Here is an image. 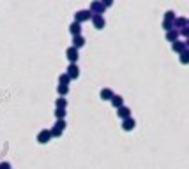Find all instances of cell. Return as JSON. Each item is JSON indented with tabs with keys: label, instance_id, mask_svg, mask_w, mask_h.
Returning <instances> with one entry per match:
<instances>
[{
	"label": "cell",
	"instance_id": "2e32d148",
	"mask_svg": "<svg viewBox=\"0 0 189 169\" xmlns=\"http://www.w3.org/2000/svg\"><path fill=\"white\" fill-rule=\"evenodd\" d=\"M179 60H180V63H182V65H187V63H189V48L184 49L182 53H180Z\"/></svg>",
	"mask_w": 189,
	"mask_h": 169
},
{
	"label": "cell",
	"instance_id": "8fae6325",
	"mask_svg": "<svg viewBox=\"0 0 189 169\" xmlns=\"http://www.w3.org/2000/svg\"><path fill=\"white\" fill-rule=\"evenodd\" d=\"M117 115H119V118L126 120V118H129V116H131V109H129V107H126V106H120L119 109H117Z\"/></svg>",
	"mask_w": 189,
	"mask_h": 169
},
{
	"label": "cell",
	"instance_id": "3957f363",
	"mask_svg": "<svg viewBox=\"0 0 189 169\" xmlns=\"http://www.w3.org/2000/svg\"><path fill=\"white\" fill-rule=\"evenodd\" d=\"M92 25H94V28H97V30H103L106 25L104 18H103V14H92Z\"/></svg>",
	"mask_w": 189,
	"mask_h": 169
},
{
	"label": "cell",
	"instance_id": "83f0119b",
	"mask_svg": "<svg viewBox=\"0 0 189 169\" xmlns=\"http://www.w3.org/2000/svg\"><path fill=\"white\" fill-rule=\"evenodd\" d=\"M186 48H189V37L186 39Z\"/></svg>",
	"mask_w": 189,
	"mask_h": 169
},
{
	"label": "cell",
	"instance_id": "7a4b0ae2",
	"mask_svg": "<svg viewBox=\"0 0 189 169\" xmlns=\"http://www.w3.org/2000/svg\"><path fill=\"white\" fill-rule=\"evenodd\" d=\"M92 20V11L90 9H81V11H78L74 14V21H80V23H83V21H89Z\"/></svg>",
	"mask_w": 189,
	"mask_h": 169
},
{
	"label": "cell",
	"instance_id": "9a60e30c",
	"mask_svg": "<svg viewBox=\"0 0 189 169\" xmlns=\"http://www.w3.org/2000/svg\"><path fill=\"white\" fill-rule=\"evenodd\" d=\"M186 25H187V20H186V18H182V16H180V18H175V20H173V27L179 28V30H180V28H184Z\"/></svg>",
	"mask_w": 189,
	"mask_h": 169
},
{
	"label": "cell",
	"instance_id": "603a6c76",
	"mask_svg": "<svg viewBox=\"0 0 189 169\" xmlns=\"http://www.w3.org/2000/svg\"><path fill=\"white\" fill-rule=\"evenodd\" d=\"M175 18H177V16H175V13H173V11H166V13H164V20L173 21Z\"/></svg>",
	"mask_w": 189,
	"mask_h": 169
},
{
	"label": "cell",
	"instance_id": "4316f807",
	"mask_svg": "<svg viewBox=\"0 0 189 169\" xmlns=\"http://www.w3.org/2000/svg\"><path fill=\"white\" fill-rule=\"evenodd\" d=\"M101 2H103L106 7H112L113 6V0H101Z\"/></svg>",
	"mask_w": 189,
	"mask_h": 169
},
{
	"label": "cell",
	"instance_id": "5bb4252c",
	"mask_svg": "<svg viewBox=\"0 0 189 169\" xmlns=\"http://www.w3.org/2000/svg\"><path fill=\"white\" fill-rule=\"evenodd\" d=\"M112 102V106L115 107V109H119L120 106H124V99L120 97V95H113V99L110 100Z\"/></svg>",
	"mask_w": 189,
	"mask_h": 169
},
{
	"label": "cell",
	"instance_id": "9c48e42d",
	"mask_svg": "<svg viewBox=\"0 0 189 169\" xmlns=\"http://www.w3.org/2000/svg\"><path fill=\"white\" fill-rule=\"evenodd\" d=\"M179 35H180V32H179V28H171V30H168L166 32V41L168 42H173L179 39Z\"/></svg>",
	"mask_w": 189,
	"mask_h": 169
},
{
	"label": "cell",
	"instance_id": "cb8c5ba5",
	"mask_svg": "<svg viewBox=\"0 0 189 169\" xmlns=\"http://www.w3.org/2000/svg\"><path fill=\"white\" fill-rule=\"evenodd\" d=\"M62 132H64V130H60V129H57V127L53 125V129H51V136H53V137H60Z\"/></svg>",
	"mask_w": 189,
	"mask_h": 169
},
{
	"label": "cell",
	"instance_id": "d6986e66",
	"mask_svg": "<svg viewBox=\"0 0 189 169\" xmlns=\"http://www.w3.org/2000/svg\"><path fill=\"white\" fill-rule=\"evenodd\" d=\"M55 118H65V107H55Z\"/></svg>",
	"mask_w": 189,
	"mask_h": 169
},
{
	"label": "cell",
	"instance_id": "7c38bea8",
	"mask_svg": "<svg viewBox=\"0 0 189 169\" xmlns=\"http://www.w3.org/2000/svg\"><path fill=\"white\" fill-rule=\"evenodd\" d=\"M69 32H71V35L81 34V23H80V21H74V23H71V25H69Z\"/></svg>",
	"mask_w": 189,
	"mask_h": 169
},
{
	"label": "cell",
	"instance_id": "6da1fadb",
	"mask_svg": "<svg viewBox=\"0 0 189 169\" xmlns=\"http://www.w3.org/2000/svg\"><path fill=\"white\" fill-rule=\"evenodd\" d=\"M89 9L92 11V14H104V11L108 9V7H106L101 0H92V4H90Z\"/></svg>",
	"mask_w": 189,
	"mask_h": 169
},
{
	"label": "cell",
	"instance_id": "7402d4cb",
	"mask_svg": "<svg viewBox=\"0 0 189 169\" xmlns=\"http://www.w3.org/2000/svg\"><path fill=\"white\" fill-rule=\"evenodd\" d=\"M55 127H57V129H60V130H64V129L67 127V125H65V120H64V118L57 120V122H55Z\"/></svg>",
	"mask_w": 189,
	"mask_h": 169
},
{
	"label": "cell",
	"instance_id": "ac0fdd59",
	"mask_svg": "<svg viewBox=\"0 0 189 169\" xmlns=\"http://www.w3.org/2000/svg\"><path fill=\"white\" fill-rule=\"evenodd\" d=\"M71 83V76L65 72V74H60V77H58V85H69Z\"/></svg>",
	"mask_w": 189,
	"mask_h": 169
},
{
	"label": "cell",
	"instance_id": "f1b7e54d",
	"mask_svg": "<svg viewBox=\"0 0 189 169\" xmlns=\"http://www.w3.org/2000/svg\"><path fill=\"white\" fill-rule=\"evenodd\" d=\"M187 25H189V20H187Z\"/></svg>",
	"mask_w": 189,
	"mask_h": 169
},
{
	"label": "cell",
	"instance_id": "277c9868",
	"mask_svg": "<svg viewBox=\"0 0 189 169\" xmlns=\"http://www.w3.org/2000/svg\"><path fill=\"white\" fill-rule=\"evenodd\" d=\"M65 56H67L69 63H76V60L80 58V55H78V48H74V46L67 48V51H65Z\"/></svg>",
	"mask_w": 189,
	"mask_h": 169
},
{
	"label": "cell",
	"instance_id": "30bf717a",
	"mask_svg": "<svg viewBox=\"0 0 189 169\" xmlns=\"http://www.w3.org/2000/svg\"><path fill=\"white\" fill-rule=\"evenodd\" d=\"M67 74L71 76V79H76L80 76V69H78L76 63H69V67H67Z\"/></svg>",
	"mask_w": 189,
	"mask_h": 169
},
{
	"label": "cell",
	"instance_id": "8992f818",
	"mask_svg": "<svg viewBox=\"0 0 189 169\" xmlns=\"http://www.w3.org/2000/svg\"><path fill=\"white\" fill-rule=\"evenodd\" d=\"M134 127H136V122H134L131 116H129V118H126V120H122V129H124L126 132H131Z\"/></svg>",
	"mask_w": 189,
	"mask_h": 169
},
{
	"label": "cell",
	"instance_id": "ba28073f",
	"mask_svg": "<svg viewBox=\"0 0 189 169\" xmlns=\"http://www.w3.org/2000/svg\"><path fill=\"white\" fill-rule=\"evenodd\" d=\"M73 46H74V48H83L85 46V37L81 34H78V35H73Z\"/></svg>",
	"mask_w": 189,
	"mask_h": 169
},
{
	"label": "cell",
	"instance_id": "5b68a950",
	"mask_svg": "<svg viewBox=\"0 0 189 169\" xmlns=\"http://www.w3.org/2000/svg\"><path fill=\"white\" fill-rule=\"evenodd\" d=\"M53 136H51V130H41V132L37 134V143H41V145H46V143H49V139H51Z\"/></svg>",
	"mask_w": 189,
	"mask_h": 169
},
{
	"label": "cell",
	"instance_id": "44dd1931",
	"mask_svg": "<svg viewBox=\"0 0 189 169\" xmlns=\"http://www.w3.org/2000/svg\"><path fill=\"white\" fill-rule=\"evenodd\" d=\"M65 106H67V100H65L64 97H60V99H57L55 100V107H65Z\"/></svg>",
	"mask_w": 189,
	"mask_h": 169
},
{
	"label": "cell",
	"instance_id": "52a82bcc",
	"mask_svg": "<svg viewBox=\"0 0 189 169\" xmlns=\"http://www.w3.org/2000/svg\"><path fill=\"white\" fill-rule=\"evenodd\" d=\"M171 49H173L175 53H179V55H180L184 49H187V48H186V42H182V41H179V39H177V41L171 42Z\"/></svg>",
	"mask_w": 189,
	"mask_h": 169
},
{
	"label": "cell",
	"instance_id": "e0dca14e",
	"mask_svg": "<svg viewBox=\"0 0 189 169\" xmlns=\"http://www.w3.org/2000/svg\"><path fill=\"white\" fill-rule=\"evenodd\" d=\"M57 92H58V95H60V97L67 95V92H69V85H58V86H57Z\"/></svg>",
	"mask_w": 189,
	"mask_h": 169
},
{
	"label": "cell",
	"instance_id": "d4e9b609",
	"mask_svg": "<svg viewBox=\"0 0 189 169\" xmlns=\"http://www.w3.org/2000/svg\"><path fill=\"white\" fill-rule=\"evenodd\" d=\"M179 32H180V35H184V37L187 39V37H189V25H186V27H184V28H180Z\"/></svg>",
	"mask_w": 189,
	"mask_h": 169
},
{
	"label": "cell",
	"instance_id": "484cf974",
	"mask_svg": "<svg viewBox=\"0 0 189 169\" xmlns=\"http://www.w3.org/2000/svg\"><path fill=\"white\" fill-rule=\"evenodd\" d=\"M0 169H11V164H9V162H2V164H0Z\"/></svg>",
	"mask_w": 189,
	"mask_h": 169
},
{
	"label": "cell",
	"instance_id": "ffe728a7",
	"mask_svg": "<svg viewBox=\"0 0 189 169\" xmlns=\"http://www.w3.org/2000/svg\"><path fill=\"white\" fill-rule=\"evenodd\" d=\"M163 28H164V32H168V30H171L173 27V21H168V20H163Z\"/></svg>",
	"mask_w": 189,
	"mask_h": 169
},
{
	"label": "cell",
	"instance_id": "4fadbf2b",
	"mask_svg": "<svg viewBox=\"0 0 189 169\" xmlns=\"http://www.w3.org/2000/svg\"><path fill=\"white\" fill-rule=\"evenodd\" d=\"M113 95H115V93H113V90H110V88H103V90H101V99H103V100H112Z\"/></svg>",
	"mask_w": 189,
	"mask_h": 169
}]
</instances>
